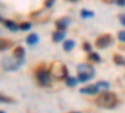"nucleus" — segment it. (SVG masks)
Listing matches in <instances>:
<instances>
[{
	"mask_svg": "<svg viewBox=\"0 0 125 113\" xmlns=\"http://www.w3.org/2000/svg\"><path fill=\"white\" fill-rule=\"evenodd\" d=\"M95 103L98 106L103 107V108H114V107L118 106L119 99L114 93H111V92H104V93H101L95 99Z\"/></svg>",
	"mask_w": 125,
	"mask_h": 113,
	"instance_id": "1",
	"label": "nucleus"
},
{
	"mask_svg": "<svg viewBox=\"0 0 125 113\" xmlns=\"http://www.w3.org/2000/svg\"><path fill=\"white\" fill-rule=\"evenodd\" d=\"M50 73L56 79H62V78H66L68 70H66V67L61 62H54L50 67Z\"/></svg>",
	"mask_w": 125,
	"mask_h": 113,
	"instance_id": "2",
	"label": "nucleus"
},
{
	"mask_svg": "<svg viewBox=\"0 0 125 113\" xmlns=\"http://www.w3.org/2000/svg\"><path fill=\"white\" fill-rule=\"evenodd\" d=\"M24 63V59H18V58H5L4 60V68L6 70H16L20 65Z\"/></svg>",
	"mask_w": 125,
	"mask_h": 113,
	"instance_id": "3",
	"label": "nucleus"
},
{
	"mask_svg": "<svg viewBox=\"0 0 125 113\" xmlns=\"http://www.w3.org/2000/svg\"><path fill=\"white\" fill-rule=\"evenodd\" d=\"M49 78L50 77H49V70L48 69H45V68H38V70H36V79L39 82V84L48 86L49 82H50Z\"/></svg>",
	"mask_w": 125,
	"mask_h": 113,
	"instance_id": "4",
	"label": "nucleus"
},
{
	"mask_svg": "<svg viewBox=\"0 0 125 113\" xmlns=\"http://www.w3.org/2000/svg\"><path fill=\"white\" fill-rule=\"evenodd\" d=\"M111 43H113V37H111L110 34H104V35H101V37L98 38V40H96L95 44H96L98 48H106V47H109Z\"/></svg>",
	"mask_w": 125,
	"mask_h": 113,
	"instance_id": "5",
	"label": "nucleus"
},
{
	"mask_svg": "<svg viewBox=\"0 0 125 113\" xmlns=\"http://www.w3.org/2000/svg\"><path fill=\"white\" fill-rule=\"evenodd\" d=\"M78 72L79 73H85L90 77H94V74H95V70H94V68L89 64H79L78 65Z\"/></svg>",
	"mask_w": 125,
	"mask_h": 113,
	"instance_id": "6",
	"label": "nucleus"
},
{
	"mask_svg": "<svg viewBox=\"0 0 125 113\" xmlns=\"http://www.w3.org/2000/svg\"><path fill=\"white\" fill-rule=\"evenodd\" d=\"M99 92V88L95 86H88V87H84L80 89V93H84V94H96Z\"/></svg>",
	"mask_w": 125,
	"mask_h": 113,
	"instance_id": "7",
	"label": "nucleus"
},
{
	"mask_svg": "<svg viewBox=\"0 0 125 113\" xmlns=\"http://www.w3.org/2000/svg\"><path fill=\"white\" fill-rule=\"evenodd\" d=\"M69 23H70V20L68 18H61L60 20L56 22V28L60 30V32H64V30L66 29V26L69 25Z\"/></svg>",
	"mask_w": 125,
	"mask_h": 113,
	"instance_id": "8",
	"label": "nucleus"
},
{
	"mask_svg": "<svg viewBox=\"0 0 125 113\" xmlns=\"http://www.w3.org/2000/svg\"><path fill=\"white\" fill-rule=\"evenodd\" d=\"M24 55H25V50L23 47H18L14 49L13 52V57L14 58H18V59H24Z\"/></svg>",
	"mask_w": 125,
	"mask_h": 113,
	"instance_id": "9",
	"label": "nucleus"
},
{
	"mask_svg": "<svg viewBox=\"0 0 125 113\" xmlns=\"http://www.w3.org/2000/svg\"><path fill=\"white\" fill-rule=\"evenodd\" d=\"M64 37H65V33L58 30V32H55V33L53 34V40H54L55 43H59V42H61V40L64 39Z\"/></svg>",
	"mask_w": 125,
	"mask_h": 113,
	"instance_id": "10",
	"label": "nucleus"
},
{
	"mask_svg": "<svg viewBox=\"0 0 125 113\" xmlns=\"http://www.w3.org/2000/svg\"><path fill=\"white\" fill-rule=\"evenodd\" d=\"M38 42H39V37H38L36 34H30V35H28V38H26V43L30 44V45L36 44Z\"/></svg>",
	"mask_w": 125,
	"mask_h": 113,
	"instance_id": "11",
	"label": "nucleus"
},
{
	"mask_svg": "<svg viewBox=\"0 0 125 113\" xmlns=\"http://www.w3.org/2000/svg\"><path fill=\"white\" fill-rule=\"evenodd\" d=\"M114 63L115 64H118V65H125V59L121 57V55H119V54H114Z\"/></svg>",
	"mask_w": 125,
	"mask_h": 113,
	"instance_id": "12",
	"label": "nucleus"
},
{
	"mask_svg": "<svg viewBox=\"0 0 125 113\" xmlns=\"http://www.w3.org/2000/svg\"><path fill=\"white\" fill-rule=\"evenodd\" d=\"M75 47V42L74 40H66L64 43V50L65 52H70V50Z\"/></svg>",
	"mask_w": 125,
	"mask_h": 113,
	"instance_id": "13",
	"label": "nucleus"
},
{
	"mask_svg": "<svg viewBox=\"0 0 125 113\" xmlns=\"http://www.w3.org/2000/svg\"><path fill=\"white\" fill-rule=\"evenodd\" d=\"M4 24H5V26L6 28H9L10 30H13V32H15V30H18V25L14 23V22H11V20H5L4 22Z\"/></svg>",
	"mask_w": 125,
	"mask_h": 113,
	"instance_id": "14",
	"label": "nucleus"
},
{
	"mask_svg": "<svg viewBox=\"0 0 125 113\" xmlns=\"http://www.w3.org/2000/svg\"><path fill=\"white\" fill-rule=\"evenodd\" d=\"M10 45H11V42H9V40H6V39H0V52H1V50H5Z\"/></svg>",
	"mask_w": 125,
	"mask_h": 113,
	"instance_id": "15",
	"label": "nucleus"
},
{
	"mask_svg": "<svg viewBox=\"0 0 125 113\" xmlns=\"http://www.w3.org/2000/svg\"><path fill=\"white\" fill-rule=\"evenodd\" d=\"M96 87H98L99 89H103V90H108V89L110 88V84L108 83V82L100 80V82H98V83H96Z\"/></svg>",
	"mask_w": 125,
	"mask_h": 113,
	"instance_id": "16",
	"label": "nucleus"
},
{
	"mask_svg": "<svg viewBox=\"0 0 125 113\" xmlns=\"http://www.w3.org/2000/svg\"><path fill=\"white\" fill-rule=\"evenodd\" d=\"M78 78H74V77H68L66 78V86L69 87H75L78 84Z\"/></svg>",
	"mask_w": 125,
	"mask_h": 113,
	"instance_id": "17",
	"label": "nucleus"
},
{
	"mask_svg": "<svg viewBox=\"0 0 125 113\" xmlns=\"http://www.w3.org/2000/svg\"><path fill=\"white\" fill-rule=\"evenodd\" d=\"M90 78H91V77L88 75V74H85V73H79V74H78V80L81 82V83H84V82H88Z\"/></svg>",
	"mask_w": 125,
	"mask_h": 113,
	"instance_id": "18",
	"label": "nucleus"
},
{
	"mask_svg": "<svg viewBox=\"0 0 125 113\" xmlns=\"http://www.w3.org/2000/svg\"><path fill=\"white\" fill-rule=\"evenodd\" d=\"M80 15H81V18H90V16H93L94 15V13L93 12H89V10H85V9H83L81 10V13H80Z\"/></svg>",
	"mask_w": 125,
	"mask_h": 113,
	"instance_id": "19",
	"label": "nucleus"
},
{
	"mask_svg": "<svg viewBox=\"0 0 125 113\" xmlns=\"http://www.w3.org/2000/svg\"><path fill=\"white\" fill-rule=\"evenodd\" d=\"M0 102H1V103H11L13 99H11V98H9V97H6V96L0 94Z\"/></svg>",
	"mask_w": 125,
	"mask_h": 113,
	"instance_id": "20",
	"label": "nucleus"
},
{
	"mask_svg": "<svg viewBox=\"0 0 125 113\" xmlns=\"http://www.w3.org/2000/svg\"><path fill=\"white\" fill-rule=\"evenodd\" d=\"M30 28H31V24L30 23H21V24L19 25V29L24 30V32H25V30H29Z\"/></svg>",
	"mask_w": 125,
	"mask_h": 113,
	"instance_id": "21",
	"label": "nucleus"
},
{
	"mask_svg": "<svg viewBox=\"0 0 125 113\" xmlns=\"http://www.w3.org/2000/svg\"><path fill=\"white\" fill-rule=\"evenodd\" d=\"M89 59H91V60H94V62H100V60H101L100 57H99V54H96V53H90Z\"/></svg>",
	"mask_w": 125,
	"mask_h": 113,
	"instance_id": "22",
	"label": "nucleus"
},
{
	"mask_svg": "<svg viewBox=\"0 0 125 113\" xmlns=\"http://www.w3.org/2000/svg\"><path fill=\"white\" fill-rule=\"evenodd\" d=\"M118 38L120 42H125V30H121V32L118 33Z\"/></svg>",
	"mask_w": 125,
	"mask_h": 113,
	"instance_id": "23",
	"label": "nucleus"
},
{
	"mask_svg": "<svg viewBox=\"0 0 125 113\" xmlns=\"http://www.w3.org/2000/svg\"><path fill=\"white\" fill-rule=\"evenodd\" d=\"M83 48H84L85 52H90V50H91V45L89 43H84V44H83Z\"/></svg>",
	"mask_w": 125,
	"mask_h": 113,
	"instance_id": "24",
	"label": "nucleus"
},
{
	"mask_svg": "<svg viewBox=\"0 0 125 113\" xmlns=\"http://www.w3.org/2000/svg\"><path fill=\"white\" fill-rule=\"evenodd\" d=\"M54 1H55V0H46V1H45V6L46 8H50L51 5L54 4Z\"/></svg>",
	"mask_w": 125,
	"mask_h": 113,
	"instance_id": "25",
	"label": "nucleus"
},
{
	"mask_svg": "<svg viewBox=\"0 0 125 113\" xmlns=\"http://www.w3.org/2000/svg\"><path fill=\"white\" fill-rule=\"evenodd\" d=\"M114 1L120 6H125V0H114Z\"/></svg>",
	"mask_w": 125,
	"mask_h": 113,
	"instance_id": "26",
	"label": "nucleus"
},
{
	"mask_svg": "<svg viewBox=\"0 0 125 113\" xmlns=\"http://www.w3.org/2000/svg\"><path fill=\"white\" fill-rule=\"evenodd\" d=\"M120 23L125 26V14H121L120 15Z\"/></svg>",
	"mask_w": 125,
	"mask_h": 113,
	"instance_id": "27",
	"label": "nucleus"
},
{
	"mask_svg": "<svg viewBox=\"0 0 125 113\" xmlns=\"http://www.w3.org/2000/svg\"><path fill=\"white\" fill-rule=\"evenodd\" d=\"M0 22H4V20H3V18H1V16H0Z\"/></svg>",
	"mask_w": 125,
	"mask_h": 113,
	"instance_id": "28",
	"label": "nucleus"
},
{
	"mask_svg": "<svg viewBox=\"0 0 125 113\" xmlns=\"http://www.w3.org/2000/svg\"><path fill=\"white\" fill-rule=\"evenodd\" d=\"M0 113H5V112H3V111H0Z\"/></svg>",
	"mask_w": 125,
	"mask_h": 113,
	"instance_id": "29",
	"label": "nucleus"
},
{
	"mask_svg": "<svg viewBox=\"0 0 125 113\" xmlns=\"http://www.w3.org/2000/svg\"><path fill=\"white\" fill-rule=\"evenodd\" d=\"M73 113H79V112H73Z\"/></svg>",
	"mask_w": 125,
	"mask_h": 113,
	"instance_id": "30",
	"label": "nucleus"
},
{
	"mask_svg": "<svg viewBox=\"0 0 125 113\" xmlns=\"http://www.w3.org/2000/svg\"><path fill=\"white\" fill-rule=\"evenodd\" d=\"M73 1H75V0H73Z\"/></svg>",
	"mask_w": 125,
	"mask_h": 113,
	"instance_id": "31",
	"label": "nucleus"
}]
</instances>
